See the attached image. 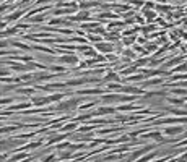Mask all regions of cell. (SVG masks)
<instances>
[{"mask_svg":"<svg viewBox=\"0 0 187 162\" xmlns=\"http://www.w3.org/2000/svg\"><path fill=\"white\" fill-rule=\"evenodd\" d=\"M77 99H70V101H67V102H63V104H60L59 105V109H62V110H68V109H73L75 105H77Z\"/></svg>","mask_w":187,"mask_h":162,"instance_id":"6da1fadb","label":"cell"},{"mask_svg":"<svg viewBox=\"0 0 187 162\" xmlns=\"http://www.w3.org/2000/svg\"><path fill=\"white\" fill-rule=\"evenodd\" d=\"M122 97L121 96H106L104 97V102H119Z\"/></svg>","mask_w":187,"mask_h":162,"instance_id":"7a4b0ae2","label":"cell"},{"mask_svg":"<svg viewBox=\"0 0 187 162\" xmlns=\"http://www.w3.org/2000/svg\"><path fill=\"white\" fill-rule=\"evenodd\" d=\"M62 62H65V63H77V57H75V55L62 57Z\"/></svg>","mask_w":187,"mask_h":162,"instance_id":"3957f363","label":"cell"},{"mask_svg":"<svg viewBox=\"0 0 187 162\" xmlns=\"http://www.w3.org/2000/svg\"><path fill=\"white\" fill-rule=\"evenodd\" d=\"M182 131V126H177V128H168L166 133L168 135H176V133H181Z\"/></svg>","mask_w":187,"mask_h":162,"instance_id":"277c9868","label":"cell"},{"mask_svg":"<svg viewBox=\"0 0 187 162\" xmlns=\"http://www.w3.org/2000/svg\"><path fill=\"white\" fill-rule=\"evenodd\" d=\"M98 49H99L101 52H111V50H112L111 45H106V44H99V45H98Z\"/></svg>","mask_w":187,"mask_h":162,"instance_id":"5b68a950","label":"cell"},{"mask_svg":"<svg viewBox=\"0 0 187 162\" xmlns=\"http://www.w3.org/2000/svg\"><path fill=\"white\" fill-rule=\"evenodd\" d=\"M59 157H60V159H68V157H73V156H72L70 152H62Z\"/></svg>","mask_w":187,"mask_h":162,"instance_id":"8992f818","label":"cell"},{"mask_svg":"<svg viewBox=\"0 0 187 162\" xmlns=\"http://www.w3.org/2000/svg\"><path fill=\"white\" fill-rule=\"evenodd\" d=\"M25 157H26V154H18V156H15L12 161H20V159H25Z\"/></svg>","mask_w":187,"mask_h":162,"instance_id":"52a82bcc","label":"cell"},{"mask_svg":"<svg viewBox=\"0 0 187 162\" xmlns=\"http://www.w3.org/2000/svg\"><path fill=\"white\" fill-rule=\"evenodd\" d=\"M85 55H95V50L93 49H85Z\"/></svg>","mask_w":187,"mask_h":162,"instance_id":"ba28073f","label":"cell"},{"mask_svg":"<svg viewBox=\"0 0 187 162\" xmlns=\"http://www.w3.org/2000/svg\"><path fill=\"white\" fill-rule=\"evenodd\" d=\"M108 78H109V80H119L116 73H109V75H108Z\"/></svg>","mask_w":187,"mask_h":162,"instance_id":"9c48e42d","label":"cell"}]
</instances>
